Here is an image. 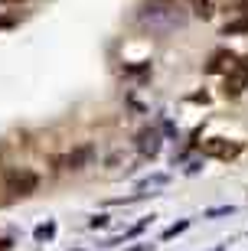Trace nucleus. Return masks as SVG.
Returning <instances> with one entry per match:
<instances>
[{
    "label": "nucleus",
    "instance_id": "nucleus-5",
    "mask_svg": "<svg viewBox=\"0 0 248 251\" xmlns=\"http://www.w3.org/2000/svg\"><path fill=\"white\" fill-rule=\"evenodd\" d=\"M232 65H235V56H232L229 49H216V52L209 56V62H206V72L219 75V72H229Z\"/></svg>",
    "mask_w": 248,
    "mask_h": 251
},
{
    "label": "nucleus",
    "instance_id": "nucleus-1",
    "mask_svg": "<svg viewBox=\"0 0 248 251\" xmlns=\"http://www.w3.org/2000/svg\"><path fill=\"white\" fill-rule=\"evenodd\" d=\"M39 186V176L33 173V170H7V176H3V189H7L10 196H33Z\"/></svg>",
    "mask_w": 248,
    "mask_h": 251
},
{
    "label": "nucleus",
    "instance_id": "nucleus-9",
    "mask_svg": "<svg viewBox=\"0 0 248 251\" xmlns=\"http://www.w3.org/2000/svg\"><path fill=\"white\" fill-rule=\"evenodd\" d=\"M186 225H190V222H180V225H173V228H166V232H164V238H173L176 232H183Z\"/></svg>",
    "mask_w": 248,
    "mask_h": 251
},
{
    "label": "nucleus",
    "instance_id": "nucleus-8",
    "mask_svg": "<svg viewBox=\"0 0 248 251\" xmlns=\"http://www.w3.org/2000/svg\"><path fill=\"white\" fill-rule=\"evenodd\" d=\"M190 7H193L196 17H209V13H212V3H209V0H190Z\"/></svg>",
    "mask_w": 248,
    "mask_h": 251
},
{
    "label": "nucleus",
    "instance_id": "nucleus-10",
    "mask_svg": "<svg viewBox=\"0 0 248 251\" xmlns=\"http://www.w3.org/2000/svg\"><path fill=\"white\" fill-rule=\"evenodd\" d=\"M0 251H10V242H0Z\"/></svg>",
    "mask_w": 248,
    "mask_h": 251
},
{
    "label": "nucleus",
    "instance_id": "nucleus-4",
    "mask_svg": "<svg viewBox=\"0 0 248 251\" xmlns=\"http://www.w3.org/2000/svg\"><path fill=\"white\" fill-rule=\"evenodd\" d=\"M202 153L212 160H235L242 153V144L239 140H225V137H212L202 144Z\"/></svg>",
    "mask_w": 248,
    "mask_h": 251
},
{
    "label": "nucleus",
    "instance_id": "nucleus-7",
    "mask_svg": "<svg viewBox=\"0 0 248 251\" xmlns=\"http://www.w3.org/2000/svg\"><path fill=\"white\" fill-rule=\"evenodd\" d=\"M239 33H248V17L229 20V23L222 26V36H239Z\"/></svg>",
    "mask_w": 248,
    "mask_h": 251
},
{
    "label": "nucleus",
    "instance_id": "nucleus-2",
    "mask_svg": "<svg viewBox=\"0 0 248 251\" xmlns=\"http://www.w3.org/2000/svg\"><path fill=\"white\" fill-rule=\"evenodd\" d=\"M140 23H147L150 29H170V26H180L183 17L173 13L170 3H154V7H147L144 13H140Z\"/></svg>",
    "mask_w": 248,
    "mask_h": 251
},
{
    "label": "nucleus",
    "instance_id": "nucleus-11",
    "mask_svg": "<svg viewBox=\"0 0 248 251\" xmlns=\"http://www.w3.org/2000/svg\"><path fill=\"white\" fill-rule=\"evenodd\" d=\"M0 26H13V23H10V20H0Z\"/></svg>",
    "mask_w": 248,
    "mask_h": 251
},
{
    "label": "nucleus",
    "instance_id": "nucleus-3",
    "mask_svg": "<svg viewBox=\"0 0 248 251\" xmlns=\"http://www.w3.org/2000/svg\"><path fill=\"white\" fill-rule=\"evenodd\" d=\"M245 88H248V56H245V59H235V65L225 72L222 95H225V98H239Z\"/></svg>",
    "mask_w": 248,
    "mask_h": 251
},
{
    "label": "nucleus",
    "instance_id": "nucleus-12",
    "mask_svg": "<svg viewBox=\"0 0 248 251\" xmlns=\"http://www.w3.org/2000/svg\"><path fill=\"white\" fill-rule=\"evenodd\" d=\"M150 3H173V0H150Z\"/></svg>",
    "mask_w": 248,
    "mask_h": 251
},
{
    "label": "nucleus",
    "instance_id": "nucleus-13",
    "mask_svg": "<svg viewBox=\"0 0 248 251\" xmlns=\"http://www.w3.org/2000/svg\"><path fill=\"white\" fill-rule=\"evenodd\" d=\"M3 3H23V0H3Z\"/></svg>",
    "mask_w": 248,
    "mask_h": 251
},
{
    "label": "nucleus",
    "instance_id": "nucleus-6",
    "mask_svg": "<svg viewBox=\"0 0 248 251\" xmlns=\"http://www.w3.org/2000/svg\"><path fill=\"white\" fill-rule=\"evenodd\" d=\"M88 157H92V150L82 147V150H75V153H69V157H62L59 163H62L65 170H82L85 163H88Z\"/></svg>",
    "mask_w": 248,
    "mask_h": 251
}]
</instances>
